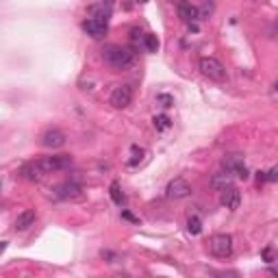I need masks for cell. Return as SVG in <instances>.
Wrapping results in <instances>:
<instances>
[{
  "mask_svg": "<svg viewBox=\"0 0 278 278\" xmlns=\"http://www.w3.org/2000/svg\"><path fill=\"white\" fill-rule=\"evenodd\" d=\"M102 61L109 68L118 70V72H124V70H130L137 63V57H135V52L130 48L118 46V44H109V46L102 48Z\"/></svg>",
  "mask_w": 278,
  "mask_h": 278,
  "instance_id": "cell-1",
  "label": "cell"
},
{
  "mask_svg": "<svg viewBox=\"0 0 278 278\" xmlns=\"http://www.w3.org/2000/svg\"><path fill=\"white\" fill-rule=\"evenodd\" d=\"M198 68H200V72L204 74L206 78L217 80V83L226 80V68L222 65V61H217L215 57H202L198 61Z\"/></svg>",
  "mask_w": 278,
  "mask_h": 278,
  "instance_id": "cell-2",
  "label": "cell"
},
{
  "mask_svg": "<svg viewBox=\"0 0 278 278\" xmlns=\"http://www.w3.org/2000/svg\"><path fill=\"white\" fill-rule=\"evenodd\" d=\"M209 252L217 259H226L232 254V237L230 235H213L209 239Z\"/></svg>",
  "mask_w": 278,
  "mask_h": 278,
  "instance_id": "cell-3",
  "label": "cell"
},
{
  "mask_svg": "<svg viewBox=\"0 0 278 278\" xmlns=\"http://www.w3.org/2000/svg\"><path fill=\"white\" fill-rule=\"evenodd\" d=\"M222 168L226 172H230L232 176H237V178H241V180H246L248 176H250V172H248L241 154H226L224 159H222Z\"/></svg>",
  "mask_w": 278,
  "mask_h": 278,
  "instance_id": "cell-4",
  "label": "cell"
},
{
  "mask_svg": "<svg viewBox=\"0 0 278 278\" xmlns=\"http://www.w3.org/2000/svg\"><path fill=\"white\" fill-rule=\"evenodd\" d=\"M39 165H42V170L46 172V174H50V172H61V170L72 168V156L70 154L44 156V159H39Z\"/></svg>",
  "mask_w": 278,
  "mask_h": 278,
  "instance_id": "cell-5",
  "label": "cell"
},
{
  "mask_svg": "<svg viewBox=\"0 0 278 278\" xmlns=\"http://www.w3.org/2000/svg\"><path fill=\"white\" fill-rule=\"evenodd\" d=\"M130 100H133V89H130V85H115L113 92L109 96V102L113 109H126L130 104Z\"/></svg>",
  "mask_w": 278,
  "mask_h": 278,
  "instance_id": "cell-6",
  "label": "cell"
},
{
  "mask_svg": "<svg viewBox=\"0 0 278 278\" xmlns=\"http://www.w3.org/2000/svg\"><path fill=\"white\" fill-rule=\"evenodd\" d=\"M165 196L170 200H183L187 196H191V185L187 183L185 178H174L168 183V189H165Z\"/></svg>",
  "mask_w": 278,
  "mask_h": 278,
  "instance_id": "cell-7",
  "label": "cell"
},
{
  "mask_svg": "<svg viewBox=\"0 0 278 278\" xmlns=\"http://www.w3.org/2000/svg\"><path fill=\"white\" fill-rule=\"evenodd\" d=\"M83 28H85V33H87L89 37L100 39V37H104L107 31H109V20L89 18V20H85V22H83Z\"/></svg>",
  "mask_w": 278,
  "mask_h": 278,
  "instance_id": "cell-8",
  "label": "cell"
},
{
  "mask_svg": "<svg viewBox=\"0 0 278 278\" xmlns=\"http://www.w3.org/2000/svg\"><path fill=\"white\" fill-rule=\"evenodd\" d=\"M87 13L92 18H100V20H109L113 16V0H96L87 7Z\"/></svg>",
  "mask_w": 278,
  "mask_h": 278,
  "instance_id": "cell-9",
  "label": "cell"
},
{
  "mask_svg": "<svg viewBox=\"0 0 278 278\" xmlns=\"http://www.w3.org/2000/svg\"><path fill=\"white\" fill-rule=\"evenodd\" d=\"M80 191H83V187H80L78 183H74V180H65V183L57 185L54 187V198L59 200H68V198H76V196H80Z\"/></svg>",
  "mask_w": 278,
  "mask_h": 278,
  "instance_id": "cell-10",
  "label": "cell"
},
{
  "mask_svg": "<svg viewBox=\"0 0 278 278\" xmlns=\"http://www.w3.org/2000/svg\"><path fill=\"white\" fill-rule=\"evenodd\" d=\"M220 202H222V206H226V209L237 211V209H239V204H241V194H239V189H235V187H228V189H224V191H222V196H220Z\"/></svg>",
  "mask_w": 278,
  "mask_h": 278,
  "instance_id": "cell-11",
  "label": "cell"
},
{
  "mask_svg": "<svg viewBox=\"0 0 278 278\" xmlns=\"http://www.w3.org/2000/svg\"><path fill=\"white\" fill-rule=\"evenodd\" d=\"M44 174H46V172L42 170L39 161H31V163H24L22 168H20V176L26 178V180H33V183H35V180H42Z\"/></svg>",
  "mask_w": 278,
  "mask_h": 278,
  "instance_id": "cell-12",
  "label": "cell"
},
{
  "mask_svg": "<svg viewBox=\"0 0 278 278\" xmlns=\"http://www.w3.org/2000/svg\"><path fill=\"white\" fill-rule=\"evenodd\" d=\"M209 185H211V189L213 191H224V189H228V187H232V174L230 172H217V174L211 176V180H209Z\"/></svg>",
  "mask_w": 278,
  "mask_h": 278,
  "instance_id": "cell-13",
  "label": "cell"
},
{
  "mask_svg": "<svg viewBox=\"0 0 278 278\" xmlns=\"http://www.w3.org/2000/svg\"><path fill=\"white\" fill-rule=\"evenodd\" d=\"M178 18L187 24H194L196 20H200V9L194 7L191 2H180L178 4Z\"/></svg>",
  "mask_w": 278,
  "mask_h": 278,
  "instance_id": "cell-14",
  "label": "cell"
},
{
  "mask_svg": "<svg viewBox=\"0 0 278 278\" xmlns=\"http://www.w3.org/2000/svg\"><path fill=\"white\" fill-rule=\"evenodd\" d=\"M42 144L46 146V148H61L65 144V135L61 130H46V133L42 135Z\"/></svg>",
  "mask_w": 278,
  "mask_h": 278,
  "instance_id": "cell-15",
  "label": "cell"
},
{
  "mask_svg": "<svg viewBox=\"0 0 278 278\" xmlns=\"http://www.w3.org/2000/svg\"><path fill=\"white\" fill-rule=\"evenodd\" d=\"M35 220H37V213H35V211H24V213H20L16 220V230H20V232L28 230L35 224Z\"/></svg>",
  "mask_w": 278,
  "mask_h": 278,
  "instance_id": "cell-16",
  "label": "cell"
},
{
  "mask_svg": "<svg viewBox=\"0 0 278 278\" xmlns=\"http://www.w3.org/2000/svg\"><path fill=\"white\" fill-rule=\"evenodd\" d=\"M109 194H111V200H113L118 206H122V204H124V200H126V198H124L122 187H120L118 180H113V183H111V187H109Z\"/></svg>",
  "mask_w": 278,
  "mask_h": 278,
  "instance_id": "cell-17",
  "label": "cell"
},
{
  "mask_svg": "<svg viewBox=\"0 0 278 278\" xmlns=\"http://www.w3.org/2000/svg\"><path fill=\"white\" fill-rule=\"evenodd\" d=\"M187 230H189V235H200L202 232V220L200 217H189L187 220Z\"/></svg>",
  "mask_w": 278,
  "mask_h": 278,
  "instance_id": "cell-18",
  "label": "cell"
},
{
  "mask_svg": "<svg viewBox=\"0 0 278 278\" xmlns=\"http://www.w3.org/2000/svg\"><path fill=\"white\" fill-rule=\"evenodd\" d=\"M144 48L148 50V52H156V50H159V39H156V35L146 33V37H144Z\"/></svg>",
  "mask_w": 278,
  "mask_h": 278,
  "instance_id": "cell-19",
  "label": "cell"
},
{
  "mask_svg": "<svg viewBox=\"0 0 278 278\" xmlns=\"http://www.w3.org/2000/svg\"><path fill=\"white\" fill-rule=\"evenodd\" d=\"M152 122H154V128L156 130H168L170 126H172V120L168 118V115H154Z\"/></svg>",
  "mask_w": 278,
  "mask_h": 278,
  "instance_id": "cell-20",
  "label": "cell"
},
{
  "mask_svg": "<svg viewBox=\"0 0 278 278\" xmlns=\"http://www.w3.org/2000/svg\"><path fill=\"white\" fill-rule=\"evenodd\" d=\"M156 102H159L163 109H172V107H174V98H172L170 94H159V96H156Z\"/></svg>",
  "mask_w": 278,
  "mask_h": 278,
  "instance_id": "cell-21",
  "label": "cell"
},
{
  "mask_svg": "<svg viewBox=\"0 0 278 278\" xmlns=\"http://www.w3.org/2000/svg\"><path fill=\"white\" fill-rule=\"evenodd\" d=\"M130 44H133V46H139V44H144V37L146 35L139 31V28H130Z\"/></svg>",
  "mask_w": 278,
  "mask_h": 278,
  "instance_id": "cell-22",
  "label": "cell"
},
{
  "mask_svg": "<svg viewBox=\"0 0 278 278\" xmlns=\"http://www.w3.org/2000/svg\"><path fill=\"white\" fill-rule=\"evenodd\" d=\"M213 11H215V4L211 2V0H206V2L202 4V9H200V18H202V20H206Z\"/></svg>",
  "mask_w": 278,
  "mask_h": 278,
  "instance_id": "cell-23",
  "label": "cell"
},
{
  "mask_svg": "<svg viewBox=\"0 0 278 278\" xmlns=\"http://www.w3.org/2000/svg\"><path fill=\"white\" fill-rule=\"evenodd\" d=\"M130 150H133V159L128 161V165H137L139 161L144 159V150H141V148H137V146H133V148H130Z\"/></svg>",
  "mask_w": 278,
  "mask_h": 278,
  "instance_id": "cell-24",
  "label": "cell"
},
{
  "mask_svg": "<svg viewBox=\"0 0 278 278\" xmlns=\"http://www.w3.org/2000/svg\"><path fill=\"white\" fill-rule=\"evenodd\" d=\"M261 256L265 263H274V250H272V248H265V250L261 252Z\"/></svg>",
  "mask_w": 278,
  "mask_h": 278,
  "instance_id": "cell-25",
  "label": "cell"
},
{
  "mask_svg": "<svg viewBox=\"0 0 278 278\" xmlns=\"http://www.w3.org/2000/svg\"><path fill=\"white\" fill-rule=\"evenodd\" d=\"M267 183H278V168H272L267 172Z\"/></svg>",
  "mask_w": 278,
  "mask_h": 278,
  "instance_id": "cell-26",
  "label": "cell"
},
{
  "mask_svg": "<svg viewBox=\"0 0 278 278\" xmlns=\"http://www.w3.org/2000/svg\"><path fill=\"white\" fill-rule=\"evenodd\" d=\"M256 180L259 183H267V172H256Z\"/></svg>",
  "mask_w": 278,
  "mask_h": 278,
  "instance_id": "cell-27",
  "label": "cell"
},
{
  "mask_svg": "<svg viewBox=\"0 0 278 278\" xmlns=\"http://www.w3.org/2000/svg\"><path fill=\"white\" fill-rule=\"evenodd\" d=\"M122 217H124V220H128V222H139L137 217H135L133 213H128V211H122Z\"/></svg>",
  "mask_w": 278,
  "mask_h": 278,
  "instance_id": "cell-28",
  "label": "cell"
},
{
  "mask_svg": "<svg viewBox=\"0 0 278 278\" xmlns=\"http://www.w3.org/2000/svg\"><path fill=\"white\" fill-rule=\"evenodd\" d=\"M272 274H276V276H278V267H272Z\"/></svg>",
  "mask_w": 278,
  "mask_h": 278,
  "instance_id": "cell-29",
  "label": "cell"
},
{
  "mask_svg": "<svg viewBox=\"0 0 278 278\" xmlns=\"http://www.w3.org/2000/svg\"><path fill=\"white\" fill-rule=\"evenodd\" d=\"M137 2H139V4H146V2H150V0H137Z\"/></svg>",
  "mask_w": 278,
  "mask_h": 278,
  "instance_id": "cell-30",
  "label": "cell"
},
{
  "mask_svg": "<svg viewBox=\"0 0 278 278\" xmlns=\"http://www.w3.org/2000/svg\"><path fill=\"white\" fill-rule=\"evenodd\" d=\"M274 92L278 94V80H276V83H274Z\"/></svg>",
  "mask_w": 278,
  "mask_h": 278,
  "instance_id": "cell-31",
  "label": "cell"
}]
</instances>
